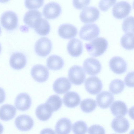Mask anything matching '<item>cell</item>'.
I'll list each match as a JSON object with an SVG mask.
<instances>
[{
	"mask_svg": "<svg viewBox=\"0 0 134 134\" xmlns=\"http://www.w3.org/2000/svg\"><path fill=\"white\" fill-rule=\"evenodd\" d=\"M45 104L47 108L52 112L59 110L62 105V100L58 95H51L47 99Z\"/></svg>",
	"mask_w": 134,
	"mask_h": 134,
	"instance_id": "83f0119b",
	"label": "cell"
},
{
	"mask_svg": "<svg viewBox=\"0 0 134 134\" xmlns=\"http://www.w3.org/2000/svg\"><path fill=\"white\" fill-rule=\"evenodd\" d=\"M16 113V109L13 105L4 104L0 108V119L4 121L10 120L14 117Z\"/></svg>",
	"mask_w": 134,
	"mask_h": 134,
	"instance_id": "cb8c5ba5",
	"label": "cell"
},
{
	"mask_svg": "<svg viewBox=\"0 0 134 134\" xmlns=\"http://www.w3.org/2000/svg\"><path fill=\"white\" fill-rule=\"evenodd\" d=\"M72 124L70 120L66 118H61L57 122L55 126V131L58 134H68L70 132Z\"/></svg>",
	"mask_w": 134,
	"mask_h": 134,
	"instance_id": "603a6c76",
	"label": "cell"
},
{
	"mask_svg": "<svg viewBox=\"0 0 134 134\" xmlns=\"http://www.w3.org/2000/svg\"><path fill=\"white\" fill-rule=\"evenodd\" d=\"M88 133L90 134H105V131L102 126L98 125H94L91 126L88 129Z\"/></svg>",
	"mask_w": 134,
	"mask_h": 134,
	"instance_id": "74e56055",
	"label": "cell"
},
{
	"mask_svg": "<svg viewBox=\"0 0 134 134\" xmlns=\"http://www.w3.org/2000/svg\"><path fill=\"white\" fill-rule=\"evenodd\" d=\"M129 114L130 117L134 120V106L131 107L129 109Z\"/></svg>",
	"mask_w": 134,
	"mask_h": 134,
	"instance_id": "ab89813d",
	"label": "cell"
},
{
	"mask_svg": "<svg viewBox=\"0 0 134 134\" xmlns=\"http://www.w3.org/2000/svg\"><path fill=\"white\" fill-rule=\"evenodd\" d=\"M91 0H72L74 7L76 9L80 10L84 8L90 4Z\"/></svg>",
	"mask_w": 134,
	"mask_h": 134,
	"instance_id": "8d00e7d4",
	"label": "cell"
},
{
	"mask_svg": "<svg viewBox=\"0 0 134 134\" xmlns=\"http://www.w3.org/2000/svg\"><path fill=\"white\" fill-rule=\"evenodd\" d=\"M121 46L125 49L131 50L134 49V33H126L122 36L120 40Z\"/></svg>",
	"mask_w": 134,
	"mask_h": 134,
	"instance_id": "f546056e",
	"label": "cell"
},
{
	"mask_svg": "<svg viewBox=\"0 0 134 134\" xmlns=\"http://www.w3.org/2000/svg\"><path fill=\"white\" fill-rule=\"evenodd\" d=\"M35 113L37 118L40 120L46 121L50 118L52 112L47 108L44 103L38 106L36 108Z\"/></svg>",
	"mask_w": 134,
	"mask_h": 134,
	"instance_id": "f1b7e54d",
	"label": "cell"
},
{
	"mask_svg": "<svg viewBox=\"0 0 134 134\" xmlns=\"http://www.w3.org/2000/svg\"><path fill=\"white\" fill-rule=\"evenodd\" d=\"M100 33L99 27L96 24H91L83 26L80 29L79 36L82 39L91 41L96 37Z\"/></svg>",
	"mask_w": 134,
	"mask_h": 134,
	"instance_id": "277c9868",
	"label": "cell"
},
{
	"mask_svg": "<svg viewBox=\"0 0 134 134\" xmlns=\"http://www.w3.org/2000/svg\"><path fill=\"white\" fill-rule=\"evenodd\" d=\"M113 130L118 133H124L129 129L130 124L126 119L122 116H118L115 118L111 123Z\"/></svg>",
	"mask_w": 134,
	"mask_h": 134,
	"instance_id": "9a60e30c",
	"label": "cell"
},
{
	"mask_svg": "<svg viewBox=\"0 0 134 134\" xmlns=\"http://www.w3.org/2000/svg\"><path fill=\"white\" fill-rule=\"evenodd\" d=\"M108 43L107 40L102 37L97 38L86 43L85 47L88 53L93 57H97L103 54L106 50Z\"/></svg>",
	"mask_w": 134,
	"mask_h": 134,
	"instance_id": "6da1fadb",
	"label": "cell"
},
{
	"mask_svg": "<svg viewBox=\"0 0 134 134\" xmlns=\"http://www.w3.org/2000/svg\"><path fill=\"white\" fill-rule=\"evenodd\" d=\"M26 57L22 53L17 52L12 54L10 58L9 63L11 66L15 70H20L26 65Z\"/></svg>",
	"mask_w": 134,
	"mask_h": 134,
	"instance_id": "ac0fdd59",
	"label": "cell"
},
{
	"mask_svg": "<svg viewBox=\"0 0 134 134\" xmlns=\"http://www.w3.org/2000/svg\"><path fill=\"white\" fill-rule=\"evenodd\" d=\"M62 12L60 6L57 3L52 2L45 5L43 10L44 17L48 19H54L58 17Z\"/></svg>",
	"mask_w": 134,
	"mask_h": 134,
	"instance_id": "ba28073f",
	"label": "cell"
},
{
	"mask_svg": "<svg viewBox=\"0 0 134 134\" xmlns=\"http://www.w3.org/2000/svg\"><path fill=\"white\" fill-rule=\"evenodd\" d=\"M2 26L5 29L12 31L15 29L18 24V18L16 14L10 11L4 12L1 19Z\"/></svg>",
	"mask_w": 134,
	"mask_h": 134,
	"instance_id": "7a4b0ae2",
	"label": "cell"
},
{
	"mask_svg": "<svg viewBox=\"0 0 134 134\" xmlns=\"http://www.w3.org/2000/svg\"><path fill=\"white\" fill-rule=\"evenodd\" d=\"M31 100L29 95L25 93H20L16 97L15 101V105L18 110L24 111L30 107Z\"/></svg>",
	"mask_w": 134,
	"mask_h": 134,
	"instance_id": "5bb4252c",
	"label": "cell"
},
{
	"mask_svg": "<svg viewBox=\"0 0 134 134\" xmlns=\"http://www.w3.org/2000/svg\"><path fill=\"white\" fill-rule=\"evenodd\" d=\"M80 102V98L77 93L69 92L65 94L63 98V102L67 107L73 108L78 106Z\"/></svg>",
	"mask_w": 134,
	"mask_h": 134,
	"instance_id": "44dd1931",
	"label": "cell"
},
{
	"mask_svg": "<svg viewBox=\"0 0 134 134\" xmlns=\"http://www.w3.org/2000/svg\"><path fill=\"white\" fill-rule=\"evenodd\" d=\"M100 12L98 9L94 7H89L84 8L80 15V20L85 23L94 22L99 18Z\"/></svg>",
	"mask_w": 134,
	"mask_h": 134,
	"instance_id": "52a82bcc",
	"label": "cell"
},
{
	"mask_svg": "<svg viewBox=\"0 0 134 134\" xmlns=\"http://www.w3.org/2000/svg\"><path fill=\"white\" fill-rule=\"evenodd\" d=\"M64 62L63 59L56 55H52L47 59V66L49 69L57 70L61 69L63 66Z\"/></svg>",
	"mask_w": 134,
	"mask_h": 134,
	"instance_id": "484cf974",
	"label": "cell"
},
{
	"mask_svg": "<svg viewBox=\"0 0 134 134\" xmlns=\"http://www.w3.org/2000/svg\"><path fill=\"white\" fill-rule=\"evenodd\" d=\"M131 10V5L128 2L121 1L117 3L114 5L112 9V14L115 18L121 19L128 16Z\"/></svg>",
	"mask_w": 134,
	"mask_h": 134,
	"instance_id": "5b68a950",
	"label": "cell"
},
{
	"mask_svg": "<svg viewBox=\"0 0 134 134\" xmlns=\"http://www.w3.org/2000/svg\"><path fill=\"white\" fill-rule=\"evenodd\" d=\"M83 66L85 71L89 75H94L99 74L102 67L100 63L97 59L89 58L84 62Z\"/></svg>",
	"mask_w": 134,
	"mask_h": 134,
	"instance_id": "8fae6325",
	"label": "cell"
},
{
	"mask_svg": "<svg viewBox=\"0 0 134 134\" xmlns=\"http://www.w3.org/2000/svg\"><path fill=\"white\" fill-rule=\"evenodd\" d=\"M31 74L34 80L40 83L46 81L49 76V72L47 68L40 64L34 65L31 69Z\"/></svg>",
	"mask_w": 134,
	"mask_h": 134,
	"instance_id": "9c48e42d",
	"label": "cell"
},
{
	"mask_svg": "<svg viewBox=\"0 0 134 134\" xmlns=\"http://www.w3.org/2000/svg\"><path fill=\"white\" fill-rule=\"evenodd\" d=\"M83 44L79 40L74 38L69 42L67 47L68 53L71 56L76 57L79 56L83 51Z\"/></svg>",
	"mask_w": 134,
	"mask_h": 134,
	"instance_id": "ffe728a7",
	"label": "cell"
},
{
	"mask_svg": "<svg viewBox=\"0 0 134 134\" xmlns=\"http://www.w3.org/2000/svg\"><path fill=\"white\" fill-rule=\"evenodd\" d=\"M42 18V14L39 11L29 10L25 14L23 19L24 23L27 25L34 29L36 22Z\"/></svg>",
	"mask_w": 134,
	"mask_h": 134,
	"instance_id": "7402d4cb",
	"label": "cell"
},
{
	"mask_svg": "<svg viewBox=\"0 0 134 134\" xmlns=\"http://www.w3.org/2000/svg\"><path fill=\"white\" fill-rule=\"evenodd\" d=\"M69 80L73 84L80 85L82 83L86 78V74L82 68L78 65L71 67L68 73Z\"/></svg>",
	"mask_w": 134,
	"mask_h": 134,
	"instance_id": "3957f363",
	"label": "cell"
},
{
	"mask_svg": "<svg viewBox=\"0 0 134 134\" xmlns=\"http://www.w3.org/2000/svg\"><path fill=\"white\" fill-rule=\"evenodd\" d=\"M116 1V0H100L99 3V7L102 11H107L114 4Z\"/></svg>",
	"mask_w": 134,
	"mask_h": 134,
	"instance_id": "d590c367",
	"label": "cell"
},
{
	"mask_svg": "<svg viewBox=\"0 0 134 134\" xmlns=\"http://www.w3.org/2000/svg\"><path fill=\"white\" fill-rule=\"evenodd\" d=\"M58 33L62 38L69 39L75 37L77 33V30L74 26L69 24L60 25L58 30Z\"/></svg>",
	"mask_w": 134,
	"mask_h": 134,
	"instance_id": "2e32d148",
	"label": "cell"
},
{
	"mask_svg": "<svg viewBox=\"0 0 134 134\" xmlns=\"http://www.w3.org/2000/svg\"><path fill=\"white\" fill-rule=\"evenodd\" d=\"M96 106L97 104L95 101L91 98L83 100L81 101L80 105L81 110L86 113L92 112L95 110Z\"/></svg>",
	"mask_w": 134,
	"mask_h": 134,
	"instance_id": "4dcf8cb0",
	"label": "cell"
},
{
	"mask_svg": "<svg viewBox=\"0 0 134 134\" xmlns=\"http://www.w3.org/2000/svg\"><path fill=\"white\" fill-rule=\"evenodd\" d=\"M71 85V83L67 78L62 77L55 81L53 85V89L56 93L63 94L69 90Z\"/></svg>",
	"mask_w": 134,
	"mask_h": 134,
	"instance_id": "d6986e66",
	"label": "cell"
},
{
	"mask_svg": "<svg viewBox=\"0 0 134 134\" xmlns=\"http://www.w3.org/2000/svg\"><path fill=\"white\" fill-rule=\"evenodd\" d=\"M85 86L86 90L90 94L93 95L98 93L103 88L101 81L96 76L88 78L85 81Z\"/></svg>",
	"mask_w": 134,
	"mask_h": 134,
	"instance_id": "30bf717a",
	"label": "cell"
},
{
	"mask_svg": "<svg viewBox=\"0 0 134 134\" xmlns=\"http://www.w3.org/2000/svg\"><path fill=\"white\" fill-rule=\"evenodd\" d=\"M124 88L125 85L123 81L119 79L113 80L110 83L109 86L110 91L114 94L120 93Z\"/></svg>",
	"mask_w": 134,
	"mask_h": 134,
	"instance_id": "1f68e13d",
	"label": "cell"
},
{
	"mask_svg": "<svg viewBox=\"0 0 134 134\" xmlns=\"http://www.w3.org/2000/svg\"><path fill=\"white\" fill-rule=\"evenodd\" d=\"M52 44L51 41L48 38L43 37L36 42L35 46V51L40 56L45 57L51 52Z\"/></svg>",
	"mask_w": 134,
	"mask_h": 134,
	"instance_id": "8992f818",
	"label": "cell"
},
{
	"mask_svg": "<svg viewBox=\"0 0 134 134\" xmlns=\"http://www.w3.org/2000/svg\"><path fill=\"white\" fill-rule=\"evenodd\" d=\"M110 109L112 114L116 116H124L128 111L126 104L120 100L114 102L111 104Z\"/></svg>",
	"mask_w": 134,
	"mask_h": 134,
	"instance_id": "d4e9b609",
	"label": "cell"
},
{
	"mask_svg": "<svg viewBox=\"0 0 134 134\" xmlns=\"http://www.w3.org/2000/svg\"><path fill=\"white\" fill-rule=\"evenodd\" d=\"M87 125L83 121H78L74 123L72 126V131L75 134H85L87 132Z\"/></svg>",
	"mask_w": 134,
	"mask_h": 134,
	"instance_id": "836d02e7",
	"label": "cell"
},
{
	"mask_svg": "<svg viewBox=\"0 0 134 134\" xmlns=\"http://www.w3.org/2000/svg\"><path fill=\"white\" fill-rule=\"evenodd\" d=\"M125 85L127 86L134 87V71L128 73L125 76L124 79Z\"/></svg>",
	"mask_w": 134,
	"mask_h": 134,
	"instance_id": "f35d334b",
	"label": "cell"
},
{
	"mask_svg": "<svg viewBox=\"0 0 134 134\" xmlns=\"http://www.w3.org/2000/svg\"><path fill=\"white\" fill-rule=\"evenodd\" d=\"M44 3V0H25L26 7L29 9H35L41 7Z\"/></svg>",
	"mask_w": 134,
	"mask_h": 134,
	"instance_id": "e575fe53",
	"label": "cell"
},
{
	"mask_svg": "<svg viewBox=\"0 0 134 134\" xmlns=\"http://www.w3.org/2000/svg\"><path fill=\"white\" fill-rule=\"evenodd\" d=\"M133 9H134V1H133Z\"/></svg>",
	"mask_w": 134,
	"mask_h": 134,
	"instance_id": "b9f144b4",
	"label": "cell"
},
{
	"mask_svg": "<svg viewBox=\"0 0 134 134\" xmlns=\"http://www.w3.org/2000/svg\"><path fill=\"white\" fill-rule=\"evenodd\" d=\"M122 28L126 33L131 32L134 33V17L129 16L123 21Z\"/></svg>",
	"mask_w": 134,
	"mask_h": 134,
	"instance_id": "d6a6232c",
	"label": "cell"
},
{
	"mask_svg": "<svg viewBox=\"0 0 134 134\" xmlns=\"http://www.w3.org/2000/svg\"><path fill=\"white\" fill-rule=\"evenodd\" d=\"M109 65L111 70L116 74H122L126 71L127 63L121 57H113L110 60Z\"/></svg>",
	"mask_w": 134,
	"mask_h": 134,
	"instance_id": "4fadbf2b",
	"label": "cell"
},
{
	"mask_svg": "<svg viewBox=\"0 0 134 134\" xmlns=\"http://www.w3.org/2000/svg\"><path fill=\"white\" fill-rule=\"evenodd\" d=\"M15 123L18 130L26 131L30 130L33 127L34 121L29 116L23 114L18 116L16 118Z\"/></svg>",
	"mask_w": 134,
	"mask_h": 134,
	"instance_id": "7c38bea8",
	"label": "cell"
},
{
	"mask_svg": "<svg viewBox=\"0 0 134 134\" xmlns=\"http://www.w3.org/2000/svg\"><path fill=\"white\" fill-rule=\"evenodd\" d=\"M114 99L113 95L110 92L103 91L98 94L96 97V102L98 106L103 109L108 108Z\"/></svg>",
	"mask_w": 134,
	"mask_h": 134,
	"instance_id": "e0dca14e",
	"label": "cell"
},
{
	"mask_svg": "<svg viewBox=\"0 0 134 134\" xmlns=\"http://www.w3.org/2000/svg\"><path fill=\"white\" fill-rule=\"evenodd\" d=\"M50 28V25L47 21L44 19L41 18L36 22L34 29L39 35L45 36L49 33Z\"/></svg>",
	"mask_w": 134,
	"mask_h": 134,
	"instance_id": "4316f807",
	"label": "cell"
},
{
	"mask_svg": "<svg viewBox=\"0 0 134 134\" xmlns=\"http://www.w3.org/2000/svg\"><path fill=\"white\" fill-rule=\"evenodd\" d=\"M10 0H0V2L2 3H5L7 2Z\"/></svg>",
	"mask_w": 134,
	"mask_h": 134,
	"instance_id": "60d3db41",
	"label": "cell"
}]
</instances>
